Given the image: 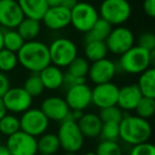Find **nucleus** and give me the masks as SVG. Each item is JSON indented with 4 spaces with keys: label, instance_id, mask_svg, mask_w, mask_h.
I'll return each instance as SVG.
<instances>
[{
    "label": "nucleus",
    "instance_id": "8",
    "mask_svg": "<svg viewBox=\"0 0 155 155\" xmlns=\"http://www.w3.org/2000/svg\"><path fill=\"white\" fill-rule=\"evenodd\" d=\"M49 122V119L39 108L30 107L19 118L20 131L36 138L46 133Z\"/></svg>",
    "mask_w": 155,
    "mask_h": 155
},
{
    "label": "nucleus",
    "instance_id": "9",
    "mask_svg": "<svg viewBox=\"0 0 155 155\" xmlns=\"http://www.w3.org/2000/svg\"><path fill=\"white\" fill-rule=\"evenodd\" d=\"M134 44L135 35L133 31L123 26H117L113 28L107 38L105 39V45L108 52L119 56L135 46Z\"/></svg>",
    "mask_w": 155,
    "mask_h": 155
},
{
    "label": "nucleus",
    "instance_id": "46",
    "mask_svg": "<svg viewBox=\"0 0 155 155\" xmlns=\"http://www.w3.org/2000/svg\"><path fill=\"white\" fill-rule=\"evenodd\" d=\"M64 155H78L77 152H66Z\"/></svg>",
    "mask_w": 155,
    "mask_h": 155
},
{
    "label": "nucleus",
    "instance_id": "27",
    "mask_svg": "<svg viewBox=\"0 0 155 155\" xmlns=\"http://www.w3.org/2000/svg\"><path fill=\"white\" fill-rule=\"evenodd\" d=\"M26 41L22 39L16 29H9L3 31V48L17 53Z\"/></svg>",
    "mask_w": 155,
    "mask_h": 155
},
{
    "label": "nucleus",
    "instance_id": "40",
    "mask_svg": "<svg viewBox=\"0 0 155 155\" xmlns=\"http://www.w3.org/2000/svg\"><path fill=\"white\" fill-rule=\"evenodd\" d=\"M11 87L10 80L8 75L3 72H0V97H2Z\"/></svg>",
    "mask_w": 155,
    "mask_h": 155
},
{
    "label": "nucleus",
    "instance_id": "2",
    "mask_svg": "<svg viewBox=\"0 0 155 155\" xmlns=\"http://www.w3.org/2000/svg\"><path fill=\"white\" fill-rule=\"evenodd\" d=\"M152 135V127L146 119L136 115H124L119 122V138L130 146L146 142Z\"/></svg>",
    "mask_w": 155,
    "mask_h": 155
},
{
    "label": "nucleus",
    "instance_id": "26",
    "mask_svg": "<svg viewBox=\"0 0 155 155\" xmlns=\"http://www.w3.org/2000/svg\"><path fill=\"white\" fill-rule=\"evenodd\" d=\"M108 53L105 41H85L84 47V58L88 62H96V61L105 58Z\"/></svg>",
    "mask_w": 155,
    "mask_h": 155
},
{
    "label": "nucleus",
    "instance_id": "28",
    "mask_svg": "<svg viewBox=\"0 0 155 155\" xmlns=\"http://www.w3.org/2000/svg\"><path fill=\"white\" fill-rule=\"evenodd\" d=\"M89 62L84 58V56L78 55L70 64L68 65V71L69 74L73 75L79 79H86L89 70Z\"/></svg>",
    "mask_w": 155,
    "mask_h": 155
},
{
    "label": "nucleus",
    "instance_id": "12",
    "mask_svg": "<svg viewBox=\"0 0 155 155\" xmlns=\"http://www.w3.org/2000/svg\"><path fill=\"white\" fill-rule=\"evenodd\" d=\"M68 107L71 110H84L91 104V86L83 83L67 88L65 95Z\"/></svg>",
    "mask_w": 155,
    "mask_h": 155
},
{
    "label": "nucleus",
    "instance_id": "22",
    "mask_svg": "<svg viewBox=\"0 0 155 155\" xmlns=\"http://www.w3.org/2000/svg\"><path fill=\"white\" fill-rule=\"evenodd\" d=\"M136 85L139 88L142 97L155 99V69L150 67L140 73Z\"/></svg>",
    "mask_w": 155,
    "mask_h": 155
},
{
    "label": "nucleus",
    "instance_id": "44",
    "mask_svg": "<svg viewBox=\"0 0 155 155\" xmlns=\"http://www.w3.org/2000/svg\"><path fill=\"white\" fill-rule=\"evenodd\" d=\"M0 155H11L5 144H0Z\"/></svg>",
    "mask_w": 155,
    "mask_h": 155
},
{
    "label": "nucleus",
    "instance_id": "31",
    "mask_svg": "<svg viewBox=\"0 0 155 155\" xmlns=\"http://www.w3.org/2000/svg\"><path fill=\"white\" fill-rule=\"evenodd\" d=\"M18 65L17 53L7 50L5 48L0 50V72L7 73L13 71Z\"/></svg>",
    "mask_w": 155,
    "mask_h": 155
},
{
    "label": "nucleus",
    "instance_id": "29",
    "mask_svg": "<svg viewBox=\"0 0 155 155\" xmlns=\"http://www.w3.org/2000/svg\"><path fill=\"white\" fill-rule=\"evenodd\" d=\"M22 88L32 98L39 97L41 95H43L44 91H45V87H44L38 73H31L25 80Z\"/></svg>",
    "mask_w": 155,
    "mask_h": 155
},
{
    "label": "nucleus",
    "instance_id": "24",
    "mask_svg": "<svg viewBox=\"0 0 155 155\" xmlns=\"http://www.w3.org/2000/svg\"><path fill=\"white\" fill-rule=\"evenodd\" d=\"M61 149V144L56 134L45 133L37 139V151L39 154L54 155Z\"/></svg>",
    "mask_w": 155,
    "mask_h": 155
},
{
    "label": "nucleus",
    "instance_id": "42",
    "mask_svg": "<svg viewBox=\"0 0 155 155\" xmlns=\"http://www.w3.org/2000/svg\"><path fill=\"white\" fill-rule=\"evenodd\" d=\"M7 114H8V110H7V108H5V103H3L2 97H0V119Z\"/></svg>",
    "mask_w": 155,
    "mask_h": 155
},
{
    "label": "nucleus",
    "instance_id": "17",
    "mask_svg": "<svg viewBox=\"0 0 155 155\" xmlns=\"http://www.w3.org/2000/svg\"><path fill=\"white\" fill-rule=\"evenodd\" d=\"M41 21L51 31H60L70 25V11L63 5L49 7Z\"/></svg>",
    "mask_w": 155,
    "mask_h": 155
},
{
    "label": "nucleus",
    "instance_id": "6",
    "mask_svg": "<svg viewBox=\"0 0 155 155\" xmlns=\"http://www.w3.org/2000/svg\"><path fill=\"white\" fill-rule=\"evenodd\" d=\"M98 10L91 3L79 1L70 11V25L81 33H87L99 19Z\"/></svg>",
    "mask_w": 155,
    "mask_h": 155
},
{
    "label": "nucleus",
    "instance_id": "38",
    "mask_svg": "<svg viewBox=\"0 0 155 155\" xmlns=\"http://www.w3.org/2000/svg\"><path fill=\"white\" fill-rule=\"evenodd\" d=\"M83 83H86V79H79V78H75L73 75L69 74L68 72L64 73V85L63 86H66L67 88L71 86H74L78 84H83Z\"/></svg>",
    "mask_w": 155,
    "mask_h": 155
},
{
    "label": "nucleus",
    "instance_id": "37",
    "mask_svg": "<svg viewBox=\"0 0 155 155\" xmlns=\"http://www.w3.org/2000/svg\"><path fill=\"white\" fill-rule=\"evenodd\" d=\"M130 155H155V147L149 141L133 146L130 151Z\"/></svg>",
    "mask_w": 155,
    "mask_h": 155
},
{
    "label": "nucleus",
    "instance_id": "1",
    "mask_svg": "<svg viewBox=\"0 0 155 155\" xmlns=\"http://www.w3.org/2000/svg\"><path fill=\"white\" fill-rule=\"evenodd\" d=\"M18 63L26 70L32 73H38L51 64L49 47L41 41H26L17 52Z\"/></svg>",
    "mask_w": 155,
    "mask_h": 155
},
{
    "label": "nucleus",
    "instance_id": "39",
    "mask_svg": "<svg viewBox=\"0 0 155 155\" xmlns=\"http://www.w3.org/2000/svg\"><path fill=\"white\" fill-rule=\"evenodd\" d=\"M142 11L148 17H155V0H143L142 1Z\"/></svg>",
    "mask_w": 155,
    "mask_h": 155
},
{
    "label": "nucleus",
    "instance_id": "35",
    "mask_svg": "<svg viewBox=\"0 0 155 155\" xmlns=\"http://www.w3.org/2000/svg\"><path fill=\"white\" fill-rule=\"evenodd\" d=\"M99 137H101L102 140L117 141L119 139V123L103 122Z\"/></svg>",
    "mask_w": 155,
    "mask_h": 155
},
{
    "label": "nucleus",
    "instance_id": "13",
    "mask_svg": "<svg viewBox=\"0 0 155 155\" xmlns=\"http://www.w3.org/2000/svg\"><path fill=\"white\" fill-rule=\"evenodd\" d=\"M118 94L119 87L113 82L95 85L91 88V103L100 110L117 105Z\"/></svg>",
    "mask_w": 155,
    "mask_h": 155
},
{
    "label": "nucleus",
    "instance_id": "3",
    "mask_svg": "<svg viewBox=\"0 0 155 155\" xmlns=\"http://www.w3.org/2000/svg\"><path fill=\"white\" fill-rule=\"evenodd\" d=\"M98 13L112 27L121 26L131 17L132 5L127 0H103Z\"/></svg>",
    "mask_w": 155,
    "mask_h": 155
},
{
    "label": "nucleus",
    "instance_id": "36",
    "mask_svg": "<svg viewBox=\"0 0 155 155\" xmlns=\"http://www.w3.org/2000/svg\"><path fill=\"white\" fill-rule=\"evenodd\" d=\"M137 46L147 51L155 50V35L152 32H144L138 37Z\"/></svg>",
    "mask_w": 155,
    "mask_h": 155
},
{
    "label": "nucleus",
    "instance_id": "47",
    "mask_svg": "<svg viewBox=\"0 0 155 155\" xmlns=\"http://www.w3.org/2000/svg\"><path fill=\"white\" fill-rule=\"evenodd\" d=\"M83 155H97L95 152H87V153H85V154H83Z\"/></svg>",
    "mask_w": 155,
    "mask_h": 155
},
{
    "label": "nucleus",
    "instance_id": "30",
    "mask_svg": "<svg viewBox=\"0 0 155 155\" xmlns=\"http://www.w3.org/2000/svg\"><path fill=\"white\" fill-rule=\"evenodd\" d=\"M20 131L19 118L13 114H7L0 119V133L2 135L9 136Z\"/></svg>",
    "mask_w": 155,
    "mask_h": 155
},
{
    "label": "nucleus",
    "instance_id": "10",
    "mask_svg": "<svg viewBox=\"0 0 155 155\" xmlns=\"http://www.w3.org/2000/svg\"><path fill=\"white\" fill-rule=\"evenodd\" d=\"M7 148L11 155H37V139L22 131L9 136Z\"/></svg>",
    "mask_w": 155,
    "mask_h": 155
},
{
    "label": "nucleus",
    "instance_id": "7",
    "mask_svg": "<svg viewBox=\"0 0 155 155\" xmlns=\"http://www.w3.org/2000/svg\"><path fill=\"white\" fill-rule=\"evenodd\" d=\"M56 135L61 148L65 152H79L84 144L85 137L81 133L75 121L69 119L62 121Z\"/></svg>",
    "mask_w": 155,
    "mask_h": 155
},
{
    "label": "nucleus",
    "instance_id": "18",
    "mask_svg": "<svg viewBox=\"0 0 155 155\" xmlns=\"http://www.w3.org/2000/svg\"><path fill=\"white\" fill-rule=\"evenodd\" d=\"M142 95L136 84H129L119 88L117 106L121 110L131 112L135 110L137 104L141 100Z\"/></svg>",
    "mask_w": 155,
    "mask_h": 155
},
{
    "label": "nucleus",
    "instance_id": "21",
    "mask_svg": "<svg viewBox=\"0 0 155 155\" xmlns=\"http://www.w3.org/2000/svg\"><path fill=\"white\" fill-rule=\"evenodd\" d=\"M25 17L41 21L49 7L46 0H17Z\"/></svg>",
    "mask_w": 155,
    "mask_h": 155
},
{
    "label": "nucleus",
    "instance_id": "19",
    "mask_svg": "<svg viewBox=\"0 0 155 155\" xmlns=\"http://www.w3.org/2000/svg\"><path fill=\"white\" fill-rule=\"evenodd\" d=\"M77 123L84 137L96 138L99 137L103 122L100 119L99 115L94 113H84Z\"/></svg>",
    "mask_w": 155,
    "mask_h": 155
},
{
    "label": "nucleus",
    "instance_id": "16",
    "mask_svg": "<svg viewBox=\"0 0 155 155\" xmlns=\"http://www.w3.org/2000/svg\"><path fill=\"white\" fill-rule=\"evenodd\" d=\"M39 110L45 114L49 121L52 120L58 122L64 121L70 112L65 99L58 96H50L44 99Z\"/></svg>",
    "mask_w": 155,
    "mask_h": 155
},
{
    "label": "nucleus",
    "instance_id": "33",
    "mask_svg": "<svg viewBox=\"0 0 155 155\" xmlns=\"http://www.w3.org/2000/svg\"><path fill=\"white\" fill-rule=\"evenodd\" d=\"M123 112L117 105L108 106L105 108H101L99 113V117L102 122H117L119 123L123 118Z\"/></svg>",
    "mask_w": 155,
    "mask_h": 155
},
{
    "label": "nucleus",
    "instance_id": "32",
    "mask_svg": "<svg viewBox=\"0 0 155 155\" xmlns=\"http://www.w3.org/2000/svg\"><path fill=\"white\" fill-rule=\"evenodd\" d=\"M135 112L136 116L140 117V118L146 119V120L150 119L155 113V99L142 97L136 106Z\"/></svg>",
    "mask_w": 155,
    "mask_h": 155
},
{
    "label": "nucleus",
    "instance_id": "14",
    "mask_svg": "<svg viewBox=\"0 0 155 155\" xmlns=\"http://www.w3.org/2000/svg\"><path fill=\"white\" fill-rule=\"evenodd\" d=\"M117 73V66L115 62L105 58L93 62L89 65L88 78L95 85L112 82Z\"/></svg>",
    "mask_w": 155,
    "mask_h": 155
},
{
    "label": "nucleus",
    "instance_id": "23",
    "mask_svg": "<svg viewBox=\"0 0 155 155\" xmlns=\"http://www.w3.org/2000/svg\"><path fill=\"white\" fill-rule=\"evenodd\" d=\"M41 27L39 20L25 17L16 28V31L19 33L25 41H30L36 39V37L41 33Z\"/></svg>",
    "mask_w": 155,
    "mask_h": 155
},
{
    "label": "nucleus",
    "instance_id": "5",
    "mask_svg": "<svg viewBox=\"0 0 155 155\" xmlns=\"http://www.w3.org/2000/svg\"><path fill=\"white\" fill-rule=\"evenodd\" d=\"M48 47L51 64L58 68L68 67V65L78 56L77 45L67 37L55 38Z\"/></svg>",
    "mask_w": 155,
    "mask_h": 155
},
{
    "label": "nucleus",
    "instance_id": "11",
    "mask_svg": "<svg viewBox=\"0 0 155 155\" xmlns=\"http://www.w3.org/2000/svg\"><path fill=\"white\" fill-rule=\"evenodd\" d=\"M3 103L8 112L12 114H22L31 107L33 98L22 87H10L2 96Z\"/></svg>",
    "mask_w": 155,
    "mask_h": 155
},
{
    "label": "nucleus",
    "instance_id": "15",
    "mask_svg": "<svg viewBox=\"0 0 155 155\" xmlns=\"http://www.w3.org/2000/svg\"><path fill=\"white\" fill-rule=\"evenodd\" d=\"M24 18L17 0H0V26L5 30L16 29Z\"/></svg>",
    "mask_w": 155,
    "mask_h": 155
},
{
    "label": "nucleus",
    "instance_id": "4",
    "mask_svg": "<svg viewBox=\"0 0 155 155\" xmlns=\"http://www.w3.org/2000/svg\"><path fill=\"white\" fill-rule=\"evenodd\" d=\"M119 67L123 72L129 74H140L152 67L150 62V51H147L137 45L133 46L131 49L120 55Z\"/></svg>",
    "mask_w": 155,
    "mask_h": 155
},
{
    "label": "nucleus",
    "instance_id": "43",
    "mask_svg": "<svg viewBox=\"0 0 155 155\" xmlns=\"http://www.w3.org/2000/svg\"><path fill=\"white\" fill-rule=\"evenodd\" d=\"M46 1L48 7H58V5H62L64 0H46Z\"/></svg>",
    "mask_w": 155,
    "mask_h": 155
},
{
    "label": "nucleus",
    "instance_id": "41",
    "mask_svg": "<svg viewBox=\"0 0 155 155\" xmlns=\"http://www.w3.org/2000/svg\"><path fill=\"white\" fill-rule=\"evenodd\" d=\"M78 2H79V0H64L63 3H62V5L64 8H66L67 10L71 11V10H72L73 8L78 5Z\"/></svg>",
    "mask_w": 155,
    "mask_h": 155
},
{
    "label": "nucleus",
    "instance_id": "34",
    "mask_svg": "<svg viewBox=\"0 0 155 155\" xmlns=\"http://www.w3.org/2000/svg\"><path fill=\"white\" fill-rule=\"evenodd\" d=\"M95 153L97 155H122V149L117 141L101 140Z\"/></svg>",
    "mask_w": 155,
    "mask_h": 155
},
{
    "label": "nucleus",
    "instance_id": "48",
    "mask_svg": "<svg viewBox=\"0 0 155 155\" xmlns=\"http://www.w3.org/2000/svg\"><path fill=\"white\" fill-rule=\"evenodd\" d=\"M37 155H48V154H39V153H38Z\"/></svg>",
    "mask_w": 155,
    "mask_h": 155
},
{
    "label": "nucleus",
    "instance_id": "20",
    "mask_svg": "<svg viewBox=\"0 0 155 155\" xmlns=\"http://www.w3.org/2000/svg\"><path fill=\"white\" fill-rule=\"evenodd\" d=\"M45 89L49 91H58L64 85V72L62 68L50 64L38 72Z\"/></svg>",
    "mask_w": 155,
    "mask_h": 155
},
{
    "label": "nucleus",
    "instance_id": "25",
    "mask_svg": "<svg viewBox=\"0 0 155 155\" xmlns=\"http://www.w3.org/2000/svg\"><path fill=\"white\" fill-rule=\"evenodd\" d=\"M112 29L113 27L107 21L99 18L96 24L89 29L88 32L85 33V41H105Z\"/></svg>",
    "mask_w": 155,
    "mask_h": 155
},
{
    "label": "nucleus",
    "instance_id": "45",
    "mask_svg": "<svg viewBox=\"0 0 155 155\" xmlns=\"http://www.w3.org/2000/svg\"><path fill=\"white\" fill-rule=\"evenodd\" d=\"M3 48V31L0 30V50Z\"/></svg>",
    "mask_w": 155,
    "mask_h": 155
}]
</instances>
